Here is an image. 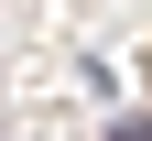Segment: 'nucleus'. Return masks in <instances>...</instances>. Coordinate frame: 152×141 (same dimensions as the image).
I'll return each mask as SVG.
<instances>
[{
  "label": "nucleus",
  "instance_id": "f257e3e1",
  "mask_svg": "<svg viewBox=\"0 0 152 141\" xmlns=\"http://www.w3.org/2000/svg\"><path fill=\"white\" fill-rule=\"evenodd\" d=\"M109 141H152V109H120V119H109Z\"/></svg>",
  "mask_w": 152,
  "mask_h": 141
}]
</instances>
